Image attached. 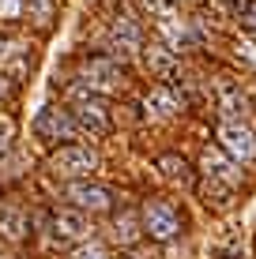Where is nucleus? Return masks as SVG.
I'll return each instance as SVG.
<instances>
[{
  "label": "nucleus",
  "mask_w": 256,
  "mask_h": 259,
  "mask_svg": "<svg viewBox=\"0 0 256 259\" xmlns=\"http://www.w3.org/2000/svg\"><path fill=\"white\" fill-rule=\"evenodd\" d=\"M241 26L256 38V0H249V4H245V12H241Z\"/></svg>",
  "instance_id": "nucleus-22"
},
{
  "label": "nucleus",
  "mask_w": 256,
  "mask_h": 259,
  "mask_svg": "<svg viewBox=\"0 0 256 259\" xmlns=\"http://www.w3.org/2000/svg\"><path fill=\"white\" fill-rule=\"evenodd\" d=\"M49 169L57 177H72V181H79V177H91L94 169H98V154H94L91 147H83V143H64V147L53 150Z\"/></svg>",
  "instance_id": "nucleus-1"
},
{
  "label": "nucleus",
  "mask_w": 256,
  "mask_h": 259,
  "mask_svg": "<svg viewBox=\"0 0 256 259\" xmlns=\"http://www.w3.org/2000/svg\"><path fill=\"white\" fill-rule=\"evenodd\" d=\"M139 8H143L147 15H155L158 23H170L173 19V4H170V0H139Z\"/></svg>",
  "instance_id": "nucleus-17"
},
{
  "label": "nucleus",
  "mask_w": 256,
  "mask_h": 259,
  "mask_svg": "<svg viewBox=\"0 0 256 259\" xmlns=\"http://www.w3.org/2000/svg\"><path fill=\"white\" fill-rule=\"evenodd\" d=\"M158 169H162V177H166V181L181 184V188H189V184H192V169H189V162H185V158H177V154L158 158Z\"/></svg>",
  "instance_id": "nucleus-12"
},
{
  "label": "nucleus",
  "mask_w": 256,
  "mask_h": 259,
  "mask_svg": "<svg viewBox=\"0 0 256 259\" xmlns=\"http://www.w3.org/2000/svg\"><path fill=\"white\" fill-rule=\"evenodd\" d=\"M143 233L151 240H173L181 233V214L170 199H151L143 207Z\"/></svg>",
  "instance_id": "nucleus-2"
},
{
  "label": "nucleus",
  "mask_w": 256,
  "mask_h": 259,
  "mask_svg": "<svg viewBox=\"0 0 256 259\" xmlns=\"http://www.w3.org/2000/svg\"><path fill=\"white\" fill-rule=\"evenodd\" d=\"M204 173H207V181H218V184H226V188H237V181H241V169H237L234 158H226L223 150H204Z\"/></svg>",
  "instance_id": "nucleus-7"
},
{
  "label": "nucleus",
  "mask_w": 256,
  "mask_h": 259,
  "mask_svg": "<svg viewBox=\"0 0 256 259\" xmlns=\"http://www.w3.org/2000/svg\"><path fill=\"white\" fill-rule=\"evenodd\" d=\"M113 237L121 240V244H132V240H136V218H132V214H121L117 222H113Z\"/></svg>",
  "instance_id": "nucleus-19"
},
{
  "label": "nucleus",
  "mask_w": 256,
  "mask_h": 259,
  "mask_svg": "<svg viewBox=\"0 0 256 259\" xmlns=\"http://www.w3.org/2000/svg\"><path fill=\"white\" fill-rule=\"evenodd\" d=\"M218 147H223V154H230L234 162H252L256 158V136L237 120L218 124Z\"/></svg>",
  "instance_id": "nucleus-3"
},
{
  "label": "nucleus",
  "mask_w": 256,
  "mask_h": 259,
  "mask_svg": "<svg viewBox=\"0 0 256 259\" xmlns=\"http://www.w3.org/2000/svg\"><path fill=\"white\" fill-rule=\"evenodd\" d=\"M23 12L30 15L38 26H49V19H53V0H23Z\"/></svg>",
  "instance_id": "nucleus-15"
},
{
  "label": "nucleus",
  "mask_w": 256,
  "mask_h": 259,
  "mask_svg": "<svg viewBox=\"0 0 256 259\" xmlns=\"http://www.w3.org/2000/svg\"><path fill=\"white\" fill-rule=\"evenodd\" d=\"M173 64H177V60H173V53L166 49V46H151V49H147V68H151L155 75L166 79L173 71Z\"/></svg>",
  "instance_id": "nucleus-14"
},
{
  "label": "nucleus",
  "mask_w": 256,
  "mask_h": 259,
  "mask_svg": "<svg viewBox=\"0 0 256 259\" xmlns=\"http://www.w3.org/2000/svg\"><path fill=\"white\" fill-rule=\"evenodd\" d=\"M237 53H245V57H249V60H252V64H256V46H241V49H237Z\"/></svg>",
  "instance_id": "nucleus-24"
},
{
  "label": "nucleus",
  "mask_w": 256,
  "mask_h": 259,
  "mask_svg": "<svg viewBox=\"0 0 256 259\" xmlns=\"http://www.w3.org/2000/svg\"><path fill=\"white\" fill-rule=\"evenodd\" d=\"M204 195H207V207H211V203H215V207H226L230 195H234V188H226V184H218V181H207L204 184Z\"/></svg>",
  "instance_id": "nucleus-18"
},
{
  "label": "nucleus",
  "mask_w": 256,
  "mask_h": 259,
  "mask_svg": "<svg viewBox=\"0 0 256 259\" xmlns=\"http://www.w3.org/2000/svg\"><path fill=\"white\" fill-rule=\"evenodd\" d=\"M34 132H38L42 139H76L79 124L68 109H57V105H46V109L38 113V120H34Z\"/></svg>",
  "instance_id": "nucleus-5"
},
{
  "label": "nucleus",
  "mask_w": 256,
  "mask_h": 259,
  "mask_svg": "<svg viewBox=\"0 0 256 259\" xmlns=\"http://www.w3.org/2000/svg\"><path fill=\"white\" fill-rule=\"evenodd\" d=\"M49 226H53V237H57L60 244L87 237V218H83V210H57Z\"/></svg>",
  "instance_id": "nucleus-8"
},
{
  "label": "nucleus",
  "mask_w": 256,
  "mask_h": 259,
  "mask_svg": "<svg viewBox=\"0 0 256 259\" xmlns=\"http://www.w3.org/2000/svg\"><path fill=\"white\" fill-rule=\"evenodd\" d=\"M113 38H117L125 49H136L139 46V26L128 23V19H117V23H113Z\"/></svg>",
  "instance_id": "nucleus-16"
},
{
  "label": "nucleus",
  "mask_w": 256,
  "mask_h": 259,
  "mask_svg": "<svg viewBox=\"0 0 256 259\" xmlns=\"http://www.w3.org/2000/svg\"><path fill=\"white\" fill-rule=\"evenodd\" d=\"M76 259H109V255H105V248H102V244H94V240H91V244H79Z\"/></svg>",
  "instance_id": "nucleus-21"
},
{
  "label": "nucleus",
  "mask_w": 256,
  "mask_h": 259,
  "mask_svg": "<svg viewBox=\"0 0 256 259\" xmlns=\"http://www.w3.org/2000/svg\"><path fill=\"white\" fill-rule=\"evenodd\" d=\"M83 83L91 87V91H117L121 87V68L117 60L109 57H91L83 64Z\"/></svg>",
  "instance_id": "nucleus-6"
},
{
  "label": "nucleus",
  "mask_w": 256,
  "mask_h": 259,
  "mask_svg": "<svg viewBox=\"0 0 256 259\" xmlns=\"http://www.w3.org/2000/svg\"><path fill=\"white\" fill-rule=\"evenodd\" d=\"M72 117L79 128H91L94 136H102V132H109V105L102 102L98 94H79L76 105H72Z\"/></svg>",
  "instance_id": "nucleus-4"
},
{
  "label": "nucleus",
  "mask_w": 256,
  "mask_h": 259,
  "mask_svg": "<svg viewBox=\"0 0 256 259\" xmlns=\"http://www.w3.org/2000/svg\"><path fill=\"white\" fill-rule=\"evenodd\" d=\"M0 233L19 244V240L26 237V214L19 207H0Z\"/></svg>",
  "instance_id": "nucleus-11"
},
{
  "label": "nucleus",
  "mask_w": 256,
  "mask_h": 259,
  "mask_svg": "<svg viewBox=\"0 0 256 259\" xmlns=\"http://www.w3.org/2000/svg\"><path fill=\"white\" fill-rule=\"evenodd\" d=\"M177 109H181L177 98H173V91H166V87H151L147 98H143V113L151 120H170Z\"/></svg>",
  "instance_id": "nucleus-10"
},
{
  "label": "nucleus",
  "mask_w": 256,
  "mask_h": 259,
  "mask_svg": "<svg viewBox=\"0 0 256 259\" xmlns=\"http://www.w3.org/2000/svg\"><path fill=\"white\" fill-rule=\"evenodd\" d=\"M226 4H230L234 12H237V15H241V12H245V4H249V0H226Z\"/></svg>",
  "instance_id": "nucleus-23"
},
{
  "label": "nucleus",
  "mask_w": 256,
  "mask_h": 259,
  "mask_svg": "<svg viewBox=\"0 0 256 259\" xmlns=\"http://www.w3.org/2000/svg\"><path fill=\"white\" fill-rule=\"evenodd\" d=\"M23 19V0H0V23Z\"/></svg>",
  "instance_id": "nucleus-20"
},
{
  "label": "nucleus",
  "mask_w": 256,
  "mask_h": 259,
  "mask_svg": "<svg viewBox=\"0 0 256 259\" xmlns=\"http://www.w3.org/2000/svg\"><path fill=\"white\" fill-rule=\"evenodd\" d=\"M68 199H72L79 210H105L109 207V192H105L102 184H87V181L68 184Z\"/></svg>",
  "instance_id": "nucleus-9"
},
{
  "label": "nucleus",
  "mask_w": 256,
  "mask_h": 259,
  "mask_svg": "<svg viewBox=\"0 0 256 259\" xmlns=\"http://www.w3.org/2000/svg\"><path fill=\"white\" fill-rule=\"evenodd\" d=\"M218 105H223V113L237 117V113H245L249 98L241 94V87H237V83H218Z\"/></svg>",
  "instance_id": "nucleus-13"
}]
</instances>
